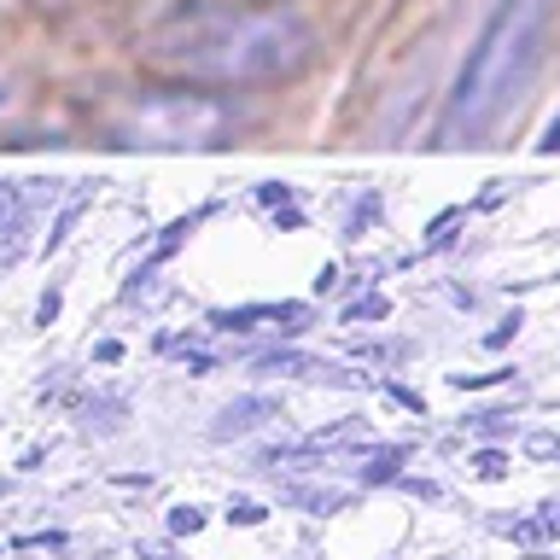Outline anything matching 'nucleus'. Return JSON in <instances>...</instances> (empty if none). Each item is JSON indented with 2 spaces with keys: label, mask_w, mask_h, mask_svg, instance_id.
<instances>
[{
  "label": "nucleus",
  "mask_w": 560,
  "mask_h": 560,
  "mask_svg": "<svg viewBox=\"0 0 560 560\" xmlns=\"http://www.w3.org/2000/svg\"><path fill=\"white\" fill-rule=\"evenodd\" d=\"M322 30L292 0H170L140 30V70L175 88H269L304 77Z\"/></svg>",
  "instance_id": "f257e3e1"
},
{
  "label": "nucleus",
  "mask_w": 560,
  "mask_h": 560,
  "mask_svg": "<svg viewBox=\"0 0 560 560\" xmlns=\"http://www.w3.org/2000/svg\"><path fill=\"white\" fill-rule=\"evenodd\" d=\"M199 525H205V508H192V502L170 508V532H199Z\"/></svg>",
  "instance_id": "20e7f679"
},
{
  "label": "nucleus",
  "mask_w": 560,
  "mask_h": 560,
  "mask_svg": "<svg viewBox=\"0 0 560 560\" xmlns=\"http://www.w3.org/2000/svg\"><path fill=\"white\" fill-rule=\"evenodd\" d=\"M228 520H234V525H262V520H269V508L252 502V497H234V502H228Z\"/></svg>",
  "instance_id": "7ed1b4c3"
},
{
  "label": "nucleus",
  "mask_w": 560,
  "mask_h": 560,
  "mask_svg": "<svg viewBox=\"0 0 560 560\" xmlns=\"http://www.w3.org/2000/svg\"><path fill=\"white\" fill-rule=\"evenodd\" d=\"M532 24H537V0H508V7L485 24L479 47L467 52V70L455 82V100H450V122H479L490 105L502 100V88L514 82V65H520V47L532 42Z\"/></svg>",
  "instance_id": "f03ea898"
}]
</instances>
